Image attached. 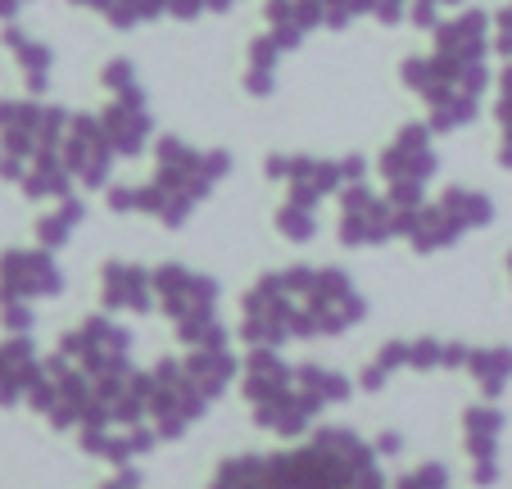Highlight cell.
<instances>
[{"label":"cell","instance_id":"obj_2","mask_svg":"<svg viewBox=\"0 0 512 489\" xmlns=\"http://www.w3.org/2000/svg\"><path fill=\"white\" fill-rule=\"evenodd\" d=\"M37 385V354L28 340H5L0 345V403H19L23 390Z\"/></svg>","mask_w":512,"mask_h":489},{"label":"cell","instance_id":"obj_1","mask_svg":"<svg viewBox=\"0 0 512 489\" xmlns=\"http://www.w3.org/2000/svg\"><path fill=\"white\" fill-rule=\"evenodd\" d=\"M59 268L46 254H19L10 250L0 259V299H32V295H55Z\"/></svg>","mask_w":512,"mask_h":489},{"label":"cell","instance_id":"obj_3","mask_svg":"<svg viewBox=\"0 0 512 489\" xmlns=\"http://www.w3.org/2000/svg\"><path fill=\"white\" fill-rule=\"evenodd\" d=\"M0 41L14 50V59L23 64V73H28V87L32 91H46V77H50V46H41V41H32L23 28H5L0 32Z\"/></svg>","mask_w":512,"mask_h":489}]
</instances>
